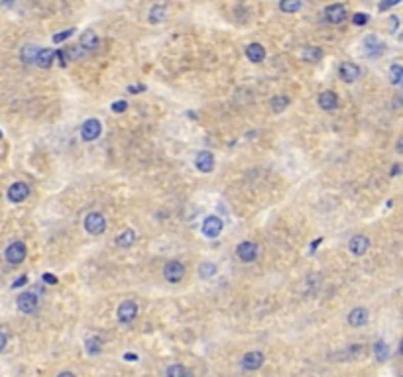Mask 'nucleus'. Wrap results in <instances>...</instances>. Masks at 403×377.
<instances>
[{"label":"nucleus","instance_id":"obj_28","mask_svg":"<svg viewBox=\"0 0 403 377\" xmlns=\"http://www.w3.org/2000/svg\"><path fill=\"white\" fill-rule=\"evenodd\" d=\"M270 106H272V110H274V112H283V110L289 106V97H285V95H277V97H274V99L270 101Z\"/></svg>","mask_w":403,"mask_h":377},{"label":"nucleus","instance_id":"obj_35","mask_svg":"<svg viewBox=\"0 0 403 377\" xmlns=\"http://www.w3.org/2000/svg\"><path fill=\"white\" fill-rule=\"evenodd\" d=\"M128 108V102L126 101H116V102H113L110 104V110L113 112H124Z\"/></svg>","mask_w":403,"mask_h":377},{"label":"nucleus","instance_id":"obj_45","mask_svg":"<svg viewBox=\"0 0 403 377\" xmlns=\"http://www.w3.org/2000/svg\"><path fill=\"white\" fill-rule=\"evenodd\" d=\"M124 360H138V356H136V354H126Z\"/></svg>","mask_w":403,"mask_h":377},{"label":"nucleus","instance_id":"obj_22","mask_svg":"<svg viewBox=\"0 0 403 377\" xmlns=\"http://www.w3.org/2000/svg\"><path fill=\"white\" fill-rule=\"evenodd\" d=\"M134 242H136V232H134L132 228H128V230H124L122 234H118V238H116V246L126 250V248H130Z\"/></svg>","mask_w":403,"mask_h":377},{"label":"nucleus","instance_id":"obj_31","mask_svg":"<svg viewBox=\"0 0 403 377\" xmlns=\"http://www.w3.org/2000/svg\"><path fill=\"white\" fill-rule=\"evenodd\" d=\"M403 79V67L399 63H393L390 67V83L391 85H399Z\"/></svg>","mask_w":403,"mask_h":377},{"label":"nucleus","instance_id":"obj_33","mask_svg":"<svg viewBox=\"0 0 403 377\" xmlns=\"http://www.w3.org/2000/svg\"><path fill=\"white\" fill-rule=\"evenodd\" d=\"M67 55H69L71 59H81V57L85 55V50H83L81 45H73L71 50H67Z\"/></svg>","mask_w":403,"mask_h":377},{"label":"nucleus","instance_id":"obj_15","mask_svg":"<svg viewBox=\"0 0 403 377\" xmlns=\"http://www.w3.org/2000/svg\"><path fill=\"white\" fill-rule=\"evenodd\" d=\"M319 106L323 108V110H327V112H332V110H337V106H339V97H337V92H332V90H323L321 95H319Z\"/></svg>","mask_w":403,"mask_h":377},{"label":"nucleus","instance_id":"obj_30","mask_svg":"<svg viewBox=\"0 0 403 377\" xmlns=\"http://www.w3.org/2000/svg\"><path fill=\"white\" fill-rule=\"evenodd\" d=\"M164 377H187V367L181 364H171L165 369Z\"/></svg>","mask_w":403,"mask_h":377},{"label":"nucleus","instance_id":"obj_12","mask_svg":"<svg viewBox=\"0 0 403 377\" xmlns=\"http://www.w3.org/2000/svg\"><path fill=\"white\" fill-rule=\"evenodd\" d=\"M195 165H197V169L201 173H211L214 169V155L209 150L199 151L197 157H195Z\"/></svg>","mask_w":403,"mask_h":377},{"label":"nucleus","instance_id":"obj_25","mask_svg":"<svg viewBox=\"0 0 403 377\" xmlns=\"http://www.w3.org/2000/svg\"><path fill=\"white\" fill-rule=\"evenodd\" d=\"M216 271H218V267H216V264H213V262H203V264L199 265V269H197V273H199L201 279H211V277L216 275Z\"/></svg>","mask_w":403,"mask_h":377},{"label":"nucleus","instance_id":"obj_3","mask_svg":"<svg viewBox=\"0 0 403 377\" xmlns=\"http://www.w3.org/2000/svg\"><path fill=\"white\" fill-rule=\"evenodd\" d=\"M38 304H39V299L34 291H26L22 295H18V299H16L18 311L24 314H32L36 309H38Z\"/></svg>","mask_w":403,"mask_h":377},{"label":"nucleus","instance_id":"obj_5","mask_svg":"<svg viewBox=\"0 0 403 377\" xmlns=\"http://www.w3.org/2000/svg\"><path fill=\"white\" fill-rule=\"evenodd\" d=\"M136 316H138V304H136V302L134 301L120 302V307H118V311H116V318H118L120 324L132 322Z\"/></svg>","mask_w":403,"mask_h":377},{"label":"nucleus","instance_id":"obj_11","mask_svg":"<svg viewBox=\"0 0 403 377\" xmlns=\"http://www.w3.org/2000/svg\"><path fill=\"white\" fill-rule=\"evenodd\" d=\"M28 195H30V187H28L26 183H22V181L14 183V185H10V188H8V201L14 202V204L26 201Z\"/></svg>","mask_w":403,"mask_h":377},{"label":"nucleus","instance_id":"obj_18","mask_svg":"<svg viewBox=\"0 0 403 377\" xmlns=\"http://www.w3.org/2000/svg\"><path fill=\"white\" fill-rule=\"evenodd\" d=\"M246 57L252 63H262L265 59V50L260 43H250L246 45Z\"/></svg>","mask_w":403,"mask_h":377},{"label":"nucleus","instance_id":"obj_21","mask_svg":"<svg viewBox=\"0 0 403 377\" xmlns=\"http://www.w3.org/2000/svg\"><path fill=\"white\" fill-rule=\"evenodd\" d=\"M38 51H39V48L38 45H34V43L24 45L22 51H20V59H22V63H24V65H32L34 59H36V55H38Z\"/></svg>","mask_w":403,"mask_h":377},{"label":"nucleus","instance_id":"obj_41","mask_svg":"<svg viewBox=\"0 0 403 377\" xmlns=\"http://www.w3.org/2000/svg\"><path fill=\"white\" fill-rule=\"evenodd\" d=\"M321 242H323V240H321V238H319V240H315V242H313V244H311V251H309V253H315L317 246H319V244H321Z\"/></svg>","mask_w":403,"mask_h":377},{"label":"nucleus","instance_id":"obj_44","mask_svg":"<svg viewBox=\"0 0 403 377\" xmlns=\"http://www.w3.org/2000/svg\"><path fill=\"white\" fill-rule=\"evenodd\" d=\"M57 377H77V375H75V373H71V371H61V373H59Z\"/></svg>","mask_w":403,"mask_h":377},{"label":"nucleus","instance_id":"obj_10","mask_svg":"<svg viewBox=\"0 0 403 377\" xmlns=\"http://www.w3.org/2000/svg\"><path fill=\"white\" fill-rule=\"evenodd\" d=\"M348 250H350L352 255H364L366 251L370 250V238L364 236V234L352 236L350 242H348Z\"/></svg>","mask_w":403,"mask_h":377},{"label":"nucleus","instance_id":"obj_32","mask_svg":"<svg viewBox=\"0 0 403 377\" xmlns=\"http://www.w3.org/2000/svg\"><path fill=\"white\" fill-rule=\"evenodd\" d=\"M73 32H75V30H73V28H69V30H63V32L55 34L51 39H53V43H61V41H65L67 38H71V36H73Z\"/></svg>","mask_w":403,"mask_h":377},{"label":"nucleus","instance_id":"obj_8","mask_svg":"<svg viewBox=\"0 0 403 377\" xmlns=\"http://www.w3.org/2000/svg\"><path fill=\"white\" fill-rule=\"evenodd\" d=\"M222 228H225V224H222V220L218 216H207L203 220V234L207 238H218Z\"/></svg>","mask_w":403,"mask_h":377},{"label":"nucleus","instance_id":"obj_37","mask_svg":"<svg viewBox=\"0 0 403 377\" xmlns=\"http://www.w3.org/2000/svg\"><path fill=\"white\" fill-rule=\"evenodd\" d=\"M41 281L48 283V285H57V277L53 275V273H43V275H41Z\"/></svg>","mask_w":403,"mask_h":377},{"label":"nucleus","instance_id":"obj_19","mask_svg":"<svg viewBox=\"0 0 403 377\" xmlns=\"http://www.w3.org/2000/svg\"><path fill=\"white\" fill-rule=\"evenodd\" d=\"M102 346H104V342H102L101 336H97V334H93V336H88L85 340V350H87L88 356H99L102 352Z\"/></svg>","mask_w":403,"mask_h":377},{"label":"nucleus","instance_id":"obj_17","mask_svg":"<svg viewBox=\"0 0 403 377\" xmlns=\"http://www.w3.org/2000/svg\"><path fill=\"white\" fill-rule=\"evenodd\" d=\"M364 45H366V55H368V57H378V55L384 53V48H386L376 36H368V38L364 39Z\"/></svg>","mask_w":403,"mask_h":377},{"label":"nucleus","instance_id":"obj_13","mask_svg":"<svg viewBox=\"0 0 403 377\" xmlns=\"http://www.w3.org/2000/svg\"><path fill=\"white\" fill-rule=\"evenodd\" d=\"M344 18H346L344 4H330L325 10V20L328 24H340V22H344Z\"/></svg>","mask_w":403,"mask_h":377},{"label":"nucleus","instance_id":"obj_14","mask_svg":"<svg viewBox=\"0 0 403 377\" xmlns=\"http://www.w3.org/2000/svg\"><path fill=\"white\" fill-rule=\"evenodd\" d=\"M339 75L344 83H354V81L360 77V67L350 61H344L339 67Z\"/></svg>","mask_w":403,"mask_h":377},{"label":"nucleus","instance_id":"obj_38","mask_svg":"<svg viewBox=\"0 0 403 377\" xmlns=\"http://www.w3.org/2000/svg\"><path fill=\"white\" fill-rule=\"evenodd\" d=\"M26 283H28V277H26V275H20V277H18V279H16V281L12 283V287H14V289H18V287H24Z\"/></svg>","mask_w":403,"mask_h":377},{"label":"nucleus","instance_id":"obj_27","mask_svg":"<svg viewBox=\"0 0 403 377\" xmlns=\"http://www.w3.org/2000/svg\"><path fill=\"white\" fill-rule=\"evenodd\" d=\"M303 59L309 63H319L323 59V50L317 48V45H311V48H305L303 51Z\"/></svg>","mask_w":403,"mask_h":377},{"label":"nucleus","instance_id":"obj_4","mask_svg":"<svg viewBox=\"0 0 403 377\" xmlns=\"http://www.w3.org/2000/svg\"><path fill=\"white\" fill-rule=\"evenodd\" d=\"M26 253H28V250H26L24 242H12V244L6 248V251H4V257H6L8 264L18 265L26 260Z\"/></svg>","mask_w":403,"mask_h":377},{"label":"nucleus","instance_id":"obj_2","mask_svg":"<svg viewBox=\"0 0 403 377\" xmlns=\"http://www.w3.org/2000/svg\"><path fill=\"white\" fill-rule=\"evenodd\" d=\"M164 277L167 283H181L183 281V277H185V265L181 264V262H177V260H171V262H167L164 265Z\"/></svg>","mask_w":403,"mask_h":377},{"label":"nucleus","instance_id":"obj_7","mask_svg":"<svg viewBox=\"0 0 403 377\" xmlns=\"http://www.w3.org/2000/svg\"><path fill=\"white\" fill-rule=\"evenodd\" d=\"M101 132H102V124L101 120H97V118H88L87 122L81 126V138H83V142L97 139L101 136Z\"/></svg>","mask_w":403,"mask_h":377},{"label":"nucleus","instance_id":"obj_36","mask_svg":"<svg viewBox=\"0 0 403 377\" xmlns=\"http://www.w3.org/2000/svg\"><path fill=\"white\" fill-rule=\"evenodd\" d=\"M401 0H382L378 4V8H379V12H386L388 8H391V6H395V4H399Z\"/></svg>","mask_w":403,"mask_h":377},{"label":"nucleus","instance_id":"obj_40","mask_svg":"<svg viewBox=\"0 0 403 377\" xmlns=\"http://www.w3.org/2000/svg\"><path fill=\"white\" fill-rule=\"evenodd\" d=\"M397 28H399V20H397V16H391V32H397Z\"/></svg>","mask_w":403,"mask_h":377},{"label":"nucleus","instance_id":"obj_9","mask_svg":"<svg viewBox=\"0 0 403 377\" xmlns=\"http://www.w3.org/2000/svg\"><path fill=\"white\" fill-rule=\"evenodd\" d=\"M265 362V356L260 350H252V352H248L244 358H242V367L246 369V371H256V369H260Z\"/></svg>","mask_w":403,"mask_h":377},{"label":"nucleus","instance_id":"obj_39","mask_svg":"<svg viewBox=\"0 0 403 377\" xmlns=\"http://www.w3.org/2000/svg\"><path fill=\"white\" fill-rule=\"evenodd\" d=\"M6 346H8V336L0 330V352H4V348H6Z\"/></svg>","mask_w":403,"mask_h":377},{"label":"nucleus","instance_id":"obj_20","mask_svg":"<svg viewBox=\"0 0 403 377\" xmlns=\"http://www.w3.org/2000/svg\"><path fill=\"white\" fill-rule=\"evenodd\" d=\"M79 45L83 48V50H95V48H99V36L93 32V30H87L81 39H79Z\"/></svg>","mask_w":403,"mask_h":377},{"label":"nucleus","instance_id":"obj_46","mask_svg":"<svg viewBox=\"0 0 403 377\" xmlns=\"http://www.w3.org/2000/svg\"><path fill=\"white\" fill-rule=\"evenodd\" d=\"M0 138H2V132H0Z\"/></svg>","mask_w":403,"mask_h":377},{"label":"nucleus","instance_id":"obj_6","mask_svg":"<svg viewBox=\"0 0 403 377\" xmlns=\"http://www.w3.org/2000/svg\"><path fill=\"white\" fill-rule=\"evenodd\" d=\"M258 251H260V248H258L254 242H250V240H244V242H240L238 248H236V255H238L240 262H244V264H250V262H254V260L258 257Z\"/></svg>","mask_w":403,"mask_h":377},{"label":"nucleus","instance_id":"obj_43","mask_svg":"<svg viewBox=\"0 0 403 377\" xmlns=\"http://www.w3.org/2000/svg\"><path fill=\"white\" fill-rule=\"evenodd\" d=\"M399 169H401V165H393V169H391V175H399Z\"/></svg>","mask_w":403,"mask_h":377},{"label":"nucleus","instance_id":"obj_24","mask_svg":"<svg viewBox=\"0 0 403 377\" xmlns=\"http://www.w3.org/2000/svg\"><path fill=\"white\" fill-rule=\"evenodd\" d=\"M53 55H55V51H51V50H39L38 55H36V59H34V63H36L38 67H43V69H48V67H51V63H53Z\"/></svg>","mask_w":403,"mask_h":377},{"label":"nucleus","instance_id":"obj_16","mask_svg":"<svg viewBox=\"0 0 403 377\" xmlns=\"http://www.w3.org/2000/svg\"><path fill=\"white\" fill-rule=\"evenodd\" d=\"M368 318H370L368 309H364V307H356V309H352L350 314H348V324L354 328L364 326L366 322H368Z\"/></svg>","mask_w":403,"mask_h":377},{"label":"nucleus","instance_id":"obj_34","mask_svg":"<svg viewBox=\"0 0 403 377\" xmlns=\"http://www.w3.org/2000/svg\"><path fill=\"white\" fill-rule=\"evenodd\" d=\"M352 22H354V26H364V24H368V14L356 12V14L352 16Z\"/></svg>","mask_w":403,"mask_h":377},{"label":"nucleus","instance_id":"obj_23","mask_svg":"<svg viewBox=\"0 0 403 377\" xmlns=\"http://www.w3.org/2000/svg\"><path fill=\"white\" fill-rule=\"evenodd\" d=\"M374 356H376V360H378L379 364L388 362V358H390V346H388V342L378 340V342L374 344Z\"/></svg>","mask_w":403,"mask_h":377},{"label":"nucleus","instance_id":"obj_26","mask_svg":"<svg viewBox=\"0 0 403 377\" xmlns=\"http://www.w3.org/2000/svg\"><path fill=\"white\" fill-rule=\"evenodd\" d=\"M165 16H167V10H165V6L162 4H155V6H151L150 10V24H160V22H164Z\"/></svg>","mask_w":403,"mask_h":377},{"label":"nucleus","instance_id":"obj_42","mask_svg":"<svg viewBox=\"0 0 403 377\" xmlns=\"http://www.w3.org/2000/svg\"><path fill=\"white\" fill-rule=\"evenodd\" d=\"M128 90H130V92H138V90H146V87H142V85H140V87H134V85H132V87H128Z\"/></svg>","mask_w":403,"mask_h":377},{"label":"nucleus","instance_id":"obj_29","mask_svg":"<svg viewBox=\"0 0 403 377\" xmlns=\"http://www.w3.org/2000/svg\"><path fill=\"white\" fill-rule=\"evenodd\" d=\"M301 8V0H279V10L285 14H293Z\"/></svg>","mask_w":403,"mask_h":377},{"label":"nucleus","instance_id":"obj_1","mask_svg":"<svg viewBox=\"0 0 403 377\" xmlns=\"http://www.w3.org/2000/svg\"><path fill=\"white\" fill-rule=\"evenodd\" d=\"M85 230L93 236H101L106 230V218L101 213H88L85 216Z\"/></svg>","mask_w":403,"mask_h":377}]
</instances>
